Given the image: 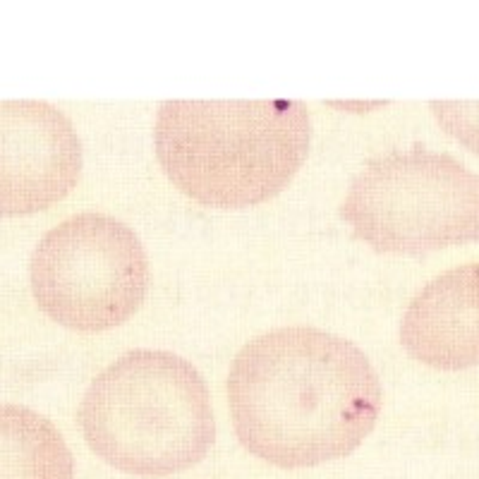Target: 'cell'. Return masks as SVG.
<instances>
[{
	"instance_id": "1",
	"label": "cell",
	"mask_w": 479,
	"mask_h": 479,
	"mask_svg": "<svg viewBox=\"0 0 479 479\" xmlns=\"http://www.w3.org/2000/svg\"><path fill=\"white\" fill-rule=\"evenodd\" d=\"M228 403L240 444L293 470L350 455L377 424L381 383L347 338L283 326L235 355Z\"/></svg>"
},
{
	"instance_id": "2",
	"label": "cell",
	"mask_w": 479,
	"mask_h": 479,
	"mask_svg": "<svg viewBox=\"0 0 479 479\" xmlns=\"http://www.w3.org/2000/svg\"><path fill=\"white\" fill-rule=\"evenodd\" d=\"M156 154L173 185L199 204L237 209L275 197L309 151L302 101H165Z\"/></svg>"
},
{
	"instance_id": "3",
	"label": "cell",
	"mask_w": 479,
	"mask_h": 479,
	"mask_svg": "<svg viewBox=\"0 0 479 479\" xmlns=\"http://www.w3.org/2000/svg\"><path fill=\"white\" fill-rule=\"evenodd\" d=\"M77 419L101 460L139 477L190 470L216 441L204 377L161 350L125 352L96 374Z\"/></svg>"
},
{
	"instance_id": "4",
	"label": "cell",
	"mask_w": 479,
	"mask_h": 479,
	"mask_svg": "<svg viewBox=\"0 0 479 479\" xmlns=\"http://www.w3.org/2000/svg\"><path fill=\"white\" fill-rule=\"evenodd\" d=\"M341 216L377 252L479 242V173L422 144L388 151L352 178Z\"/></svg>"
},
{
	"instance_id": "5",
	"label": "cell",
	"mask_w": 479,
	"mask_h": 479,
	"mask_svg": "<svg viewBox=\"0 0 479 479\" xmlns=\"http://www.w3.org/2000/svg\"><path fill=\"white\" fill-rule=\"evenodd\" d=\"M29 278L36 305L53 321L75 331H106L139 309L151 273L137 233L89 211L39 240Z\"/></svg>"
},
{
	"instance_id": "6",
	"label": "cell",
	"mask_w": 479,
	"mask_h": 479,
	"mask_svg": "<svg viewBox=\"0 0 479 479\" xmlns=\"http://www.w3.org/2000/svg\"><path fill=\"white\" fill-rule=\"evenodd\" d=\"M82 173L70 118L44 101H0V216L53 206Z\"/></svg>"
},
{
	"instance_id": "7",
	"label": "cell",
	"mask_w": 479,
	"mask_h": 479,
	"mask_svg": "<svg viewBox=\"0 0 479 479\" xmlns=\"http://www.w3.org/2000/svg\"><path fill=\"white\" fill-rule=\"evenodd\" d=\"M400 343L436 369L479 364V264H462L436 275L405 309Z\"/></svg>"
},
{
	"instance_id": "8",
	"label": "cell",
	"mask_w": 479,
	"mask_h": 479,
	"mask_svg": "<svg viewBox=\"0 0 479 479\" xmlns=\"http://www.w3.org/2000/svg\"><path fill=\"white\" fill-rule=\"evenodd\" d=\"M0 479H75V458L48 417L0 403Z\"/></svg>"
},
{
	"instance_id": "9",
	"label": "cell",
	"mask_w": 479,
	"mask_h": 479,
	"mask_svg": "<svg viewBox=\"0 0 479 479\" xmlns=\"http://www.w3.org/2000/svg\"><path fill=\"white\" fill-rule=\"evenodd\" d=\"M441 127L479 154V101H431Z\"/></svg>"
}]
</instances>
